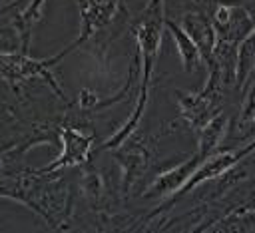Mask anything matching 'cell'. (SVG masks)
Segmentation results:
<instances>
[{
  "instance_id": "cell-1",
  "label": "cell",
  "mask_w": 255,
  "mask_h": 233,
  "mask_svg": "<svg viewBox=\"0 0 255 233\" xmlns=\"http://www.w3.org/2000/svg\"><path fill=\"white\" fill-rule=\"evenodd\" d=\"M165 0H147L145 6L141 8V12L137 14L135 20H131L129 30L135 38L137 44V54H139V92L135 98V106L128 117V121L114 131V135H110L102 149H118L128 137H131L135 133V129L139 127V121L143 117V112L147 108V98H149V82H151V74H153V66L155 60L159 56V48H161V36L165 30Z\"/></svg>"
},
{
  "instance_id": "cell-2",
  "label": "cell",
  "mask_w": 255,
  "mask_h": 233,
  "mask_svg": "<svg viewBox=\"0 0 255 233\" xmlns=\"http://www.w3.org/2000/svg\"><path fill=\"white\" fill-rule=\"evenodd\" d=\"M0 195L18 199L32 207L50 225H58L68 211V185L56 173L24 169L0 177Z\"/></svg>"
},
{
  "instance_id": "cell-3",
  "label": "cell",
  "mask_w": 255,
  "mask_h": 233,
  "mask_svg": "<svg viewBox=\"0 0 255 233\" xmlns=\"http://www.w3.org/2000/svg\"><path fill=\"white\" fill-rule=\"evenodd\" d=\"M209 18L215 28V50L209 66H215L223 82L235 90L239 44L255 30V14L239 0H215Z\"/></svg>"
},
{
  "instance_id": "cell-4",
  "label": "cell",
  "mask_w": 255,
  "mask_h": 233,
  "mask_svg": "<svg viewBox=\"0 0 255 233\" xmlns=\"http://www.w3.org/2000/svg\"><path fill=\"white\" fill-rule=\"evenodd\" d=\"M207 68H209V76L201 90L177 94L179 116L195 133H199L211 119L223 114L227 92L231 90L223 82V76L215 66H207Z\"/></svg>"
},
{
  "instance_id": "cell-5",
  "label": "cell",
  "mask_w": 255,
  "mask_h": 233,
  "mask_svg": "<svg viewBox=\"0 0 255 233\" xmlns=\"http://www.w3.org/2000/svg\"><path fill=\"white\" fill-rule=\"evenodd\" d=\"M72 50H76V44H68L64 50H60L56 56H50V58H32L30 54L26 52H0V76L12 86V88H18L24 80H30V78H42L48 82V86L52 88V92L62 98L66 102V96L64 92L60 90L56 78L52 76V68L66 56L70 54Z\"/></svg>"
},
{
  "instance_id": "cell-6",
  "label": "cell",
  "mask_w": 255,
  "mask_h": 233,
  "mask_svg": "<svg viewBox=\"0 0 255 233\" xmlns=\"http://www.w3.org/2000/svg\"><path fill=\"white\" fill-rule=\"evenodd\" d=\"M58 137L62 141L60 155L54 161L38 167L40 171L58 173L62 167H74V165H86L88 163L92 147H94V135L92 133H86V131L72 127V125H62L58 129Z\"/></svg>"
},
{
  "instance_id": "cell-7",
  "label": "cell",
  "mask_w": 255,
  "mask_h": 233,
  "mask_svg": "<svg viewBox=\"0 0 255 233\" xmlns=\"http://www.w3.org/2000/svg\"><path fill=\"white\" fill-rule=\"evenodd\" d=\"M74 2L78 6L80 24H82L80 34L74 40L76 48L88 42L100 30H104L118 16V12H128L124 0H74Z\"/></svg>"
},
{
  "instance_id": "cell-8",
  "label": "cell",
  "mask_w": 255,
  "mask_h": 233,
  "mask_svg": "<svg viewBox=\"0 0 255 233\" xmlns=\"http://www.w3.org/2000/svg\"><path fill=\"white\" fill-rule=\"evenodd\" d=\"M122 151H116L114 157L120 161L122 165V183H124V191H131L137 183H141V179L145 177V173L149 171V149L145 147V141L135 139L133 135L128 137L122 145Z\"/></svg>"
},
{
  "instance_id": "cell-9",
  "label": "cell",
  "mask_w": 255,
  "mask_h": 233,
  "mask_svg": "<svg viewBox=\"0 0 255 233\" xmlns=\"http://www.w3.org/2000/svg\"><path fill=\"white\" fill-rule=\"evenodd\" d=\"M241 106L235 116H231V123L225 135V143H243L255 139V74L241 90Z\"/></svg>"
},
{
  "instance_id": "cell-10",
  "label": "cell",
  "mask_w": 255,
  "mask_h": 233,
  "mask_svg": "<svg viewBox=\"0 0 255 233\" xmlns=\"http://www.w3.org/2000/svg\"><path fill=\"white\" fill-rule=\"evenodd\" d=\"M181 28L199 48L203 62L209 66L213 58V50H215V28H213L209 14L201 10H189L181 16Z\"/></svg>"
},
{
  "instance_id": "cell-11",
  "label": "cell",
  "mask_w": 255,
  "mask_h": 233,
  "mask_svg": "<svg viewBox=\"0 0 255 233\" xmlns=\"http://www.w3.org/2000/svg\"><path fill=\"white\" fill-rule=\"evenodd\" d=\"M165 30L169 32V36H171V40H173V44L177 48V54H179L183 72H195L199 68V64L203 62L199 48L185 34V30L179 24H175L173 20H169V18H165Z\"/></svg>"
},
{
  "instance_id": "cell-12",
  "label": "cell",
  "mask_w": 255,
  "mask_h": 233,
  "mask_svg": "<svg viewBox=\"0 0 255 233\" xmlns=\"http://www.w3.org/2000/svg\"><path fill=\"white\" fill-rule=\"evenodd\" d=\"M253 74H255V30L239 44V50H237V82H235V90L239 94L245 88V84L251 80Z\"/></svg>"
},
{
  "instance_id": "cell-13",
  "label": "cell",
  "mask_w": 255,
  "mask_h": 233,
  "mask_svg": "<svg viewBox=\"0 0 255 233\" xmlns=\"http://www.w3.org/2000/svg\"><path fill=\"white\" fill-rule=\"evenodd\" d=\"M181 2H185V4H191L193 6V10H201V12H211V8H213V4H215V0H181Z\"/></svg>"
},
{
  "instance_id": "cell-14",
  "label": "cell",
  "mask_w": 255,
  "mask_h": 233,
  "mask_svg": "<svg viewBox=\"0 0 255 233\" xmlns=\"http://www.w3.org/2000/svg\"><path fill=\"white\" fill-rule=\"evenodd\" d=\"M10 155H12V151H10V153H0V177L8 173L6 169H8V157H10Z\"/></svg>"
},
{
  "instance_id": "cell-15",
  "label": "cell",
  "mask_w": 255,
  "mask_h": 233,
  "mask_svg": "<svg viewBox=\"0 0 255 233\" xmlns=\"http://www.w3.org/2000/svg\"><path fill=\"white\" fill-rule=\"evenodd\" d=\"M0 2H2V0H0ZM16 2H18V0H16ZM16 2H12V4H8V6H2V8H0V14H2V12H8L12 6H16Z\"/></svg>"
}]
</instances>
